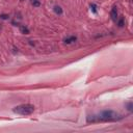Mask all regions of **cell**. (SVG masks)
<instances>
[{"instance_id":"cell-1","label":"cell","mask_w":133,"mask_h":133,"mask_svg":"<svg viewBox=\"0 0 133 133\" xmlns=\"http://www.w3.org/2000/svg\"><path fill=\"white\" fill-rule=\"evenodd\" d=\"M118 118V114L114 111L108 110V111H103L99 115H92L87 118V122H99V121H115Z\"/></svg>"},{"instance_id":"cell-2","label":"cell","mask_w":133,"mask_h":133,"mask_svg":"<svg viewBox=\"0 0 133 133\" xmlns=\"http://www.w3.org/2000/svg\"><path fill=\"white\" fill-rule=\"evenodd\" d=\"M34 111V106L31 104H22V105L16 106L14 108V112L17 114H21V115H29L33 113Z\"/></svg>"},{"instance_id":"cell-3","label":"cell","mask_w":133,"mask_h":133,"mask_svg":"<svg viewBox=\"0 0 133 133\" xmlns=\"http://www.w3.org/2000/svg\"><path fill=\"white\" fill-rule=\"evenodd\" d=\"M110 16H111V19L113 20V21H117V20H118V10H117V7H115V6L111 10Z\"/></svg>"},{"instance_id":"cell-4","label":"cell","mask_w":133,"mask_h":133,"mask_svg":"<svg viewBox=\"0 0 133 133\" xmlns=\"http://www.w3.org/2000/svg\"><path fill=\"white\" fill-rule=\"evenodd\" d=\"M76 39H77L76 36H70V38H68V39H64V43H66V44H71V43H73V42H75Z\"/></svg>"},{"instance_id":"cell-5","label":"cell","mask_w":133,"mask_h":133,"mask_svg":"<svg viewBox=\"0 0 133 133\" xmlns=\"http://www.w3.org/2000/svg\"><path fill=\"white\" fill-rule=\"evenodd\" d=\"M20 30H21V32L24 33V34H28V33H29V29L25 26H21L20 27Z\"/></svg>"},{"instance_id":"cell-6","label":"cell","mask_w":133,"mask_h":133,"mask_svg":"<svg viewBox=\"0 0 133 133\" xmlns=\"http://www.w3.org/2000/svg\"><path fill=\"white\" fill-rule=\"evenodd\" d=\"M54 12L57 14V15H61V14H63V10H61L60 6H57V5H56V6H54Z\"/></svg>"},{"instance_id":"cell-7","label":"cell","mask_w":133,"mask_h":133,"mask_svg":"<svg viewBox=\"0 0 133 133\" xmlns=\"http://www.w3.org/2000/svg\"><path fill=\"white\" fill-rule=\"evenodd\" d=\"M32 5L35 7H39V5H41V3H39V1H38V0H33L32 1Z\"/></svg>"},{"instance_id":"cell-8","label":"cell","mask_w":133,"mask_h":133,"mask_svg":"<svg viewBox=\"0 0 133 133\" xmlns=\"http://www.w3.org/2000/svg\"><path fill=\"white\" fill-rule=\"evenodd\" d=\"M118 26H120V27H123L124 26V19L123 18H121L120 20H118Z\"/></svg>"},{"instance_id":"cell-9","label":"cell","mask_w":133,"mask_h":133,"mask_svg":"<svg viewBox=\"0 0 133 133\" xmlns=\"http://www.w3.org/2000/svg\"><path fill=\"white\" fill-rule=\"evenodd\" d=\"M90 10H92L94 13H97V10H96V5H95V4H92V5H90Z\"/></svg>"},{"instance_id":"cell-10","label":"cell","mask_w":133,"mask_h":133,"mask_svg":"<svg viewBox=\"0 0 133 133\" xmlns=\"http://www.w3.org/2000/svg\"><path fill=\"white\" fill-rule=\"evenodd\" d=\"M0 18L3 19V20H6V19H8V15H1L0 16Z\"/></svg>"},{"instance_id":"cell-11","label":"cell","mask_w":133,"mask_h":133,"mask_svg":"<svg viewBox=\"0 0 133 133\" xmlns=\"http://www.w3.org/2000/svg\"><path fill=\"white\" fill-rule=\"evenodd\" d=\"M128 109L129 110H132V103H129L128 104Z\"/></svg>"}]
</instances>
